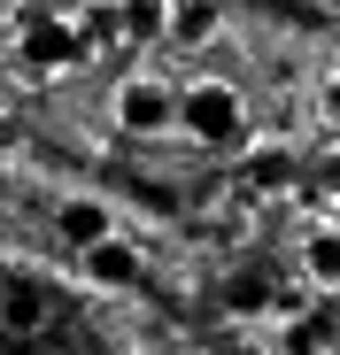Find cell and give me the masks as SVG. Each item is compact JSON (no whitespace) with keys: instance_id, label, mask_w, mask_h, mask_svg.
Returning a JSON list of instances; mask_svg holds the SVG:
<instances>
[{"instance_id":"52a82bcc","label":"cell","mask_w":340,"mask_h":355,"mask_svg":"<svg viewBox=\"0 0 340 355\" xmlns=\"http://www.w3.org/2000/svg\"><path fill=\"white\" fill-rule=\"evenodd\" d=\"M216 31H224L216 0H170V46H209Z\"/></svg>"},{"instance_id":"4fadbf2b","label":"cell","mask_w":340,"mask_h":355,"mask_svg":"<svg viewBox=\"0 0 340 355\" xmlns=\"http://www.w3.org/2000/svg\"><path fill=\"white\" fill-rule=\"evenodd\" d=\"M325 201H340V155H325Z\"/></svg>"},{"instance_id":"8fae6325","label":"cell","mask_w":340,"mask_h":355,"mask_svg":"<svg viewBox=\"0 0 340 355\" xmlns=\"http://www.w3.org/2000/svg\"><path fill=\"white\" fill-rule=\"evenodd\" d=\"M0 324H8V332H31V324H39V293H31V286H0Z\"/></svg>"},{"instance_id":"7a4b0ae2","label":"cell","mask_w":340,"mask_h":355,"mask_svg":"<svg viewBox=\"0 0 340 355\" xmlns=\"http://www.w3.org/2000/svg\"><path fill=\"white\" fill-rule=\"evenodd\" d=\"M16 54H24V70H39V78H70L85 54H93V39H85L70 16H31V24L16 31Z\"/></svg>"},{"instance_id":"5b68a950","label":"cell","mask_w":340,"mask_h":355,"mask_svg":"<svg viewBox=\"0 0 340 355\" xmlns=\"http://www.w3.org/2000/svg\"><path fill=\"white\" fill-rule=\"evenodd\" d=\"M240 186H248V193H287V186H294V147H278V139L240 147Z\"/></svg>"},{"instance_id":"9a60e30c","label":"cell","mask_w":340,"mask_h":355,"mask_svg":"<svg viewBox=\"0 0 340 355\" xmlns=\"http://www.w3.org/2000/svg\"><path fill=\"white\" fill-rule=\"evenodd\" d=\"M317 8H325V16H340V0H317Z\"/></svg>"},{"instance_id":"7c38bea8","label":"cell","mask_w":340,"mask_h":355,"mask_svg":"<svg viewBox=\"0 0 340 355\" xmlns=\"http://www.w3.org/2000/svg\"><path fill=\"white\" fill-rule=\"evenodd\" d=\"M317 116H325V124L340 132V78H325V93H317Z\"/></svg>"},{"instance_id":"2e32d148","label":"cell","mask_w":340,"mask_h":355,"mask_svg":"<svg viewBox=\"0 0 340 355\" xmlns=\"http://www.w3.org/2000/svg\"><path fill=\"white\" fill-rule=\"evenodd\" d=\"M332 332H340V302H332Z\"/></svg>"},{"instance_id":"5bb4252c","label":"cell","mask_w":340,"mask_h":355,"mask_svg":"<svg viewBox=\"0 0 340 355\" xmlns=\"http://www.w3.org/2000/svg\"><path fill=\"white\" fill-rule=\"evenodd\" d=\"M325 224H332V232H340V201H325Z\"/></svg>"},{"instance_id":"3957f363","label":"cell","mask_w":340,"mask_h":355,"mask_svg":"<svg viewBox=\"0 0 340 355\" xmlns=\"http://www.w3.org/2000/svg\"><path fill=\"white\" fill-rule=\"evenodd\" d=\"M108 116H117V132L155 139V132L178 124V93H170L162 78H124V85H117V101H108Z\"/></svg>"},{"instance_id":"9c48e42d","label":"cell","mask_w":340,"mask_h":355,"mask_svg":"<svg viewBox=\"0 0 340 355\" xmlns=\"http://www.w3.org/2000/svg\"><path fill=\"white\" fill-rule=\"evenodd\" d=\"M117 39H132V46L170 39V0H124L117 8Z\"/></svg>"},{"instance_id":"30bf717a","label":"cell","mask_w":340,"mask_h":355,"mask_svg":"<svg viewBox=\"0 0 340 355\" xmlns=\"http://www.w3.org/2000/svg\"><path fill=\"white\" fill-rule=\"evenodd\" d=\"M332 347H340L332 317H287L278 324V355H332Z\"/></svg>"},{"instance_id":"ba28073f","label":"cell","mask_w":340,"mask_h":355,"mask_svg":"<svg viewBox=\"0 0 340 355\" xmlns=\"http://www.w3.org/2000/svg\"><path fill=\"white\" fill-rule=\"evenodd\" d=\"M302 278L325 286L332 302H340V232H332V224H317L309 240H302Z\"/></svg>"},{"instance_id":"277c9868","label":"cell","mask_w":340,"mask_h":355,"mask_svg":"<svg viewBox=\"0 0 340 355\" xmlns=\"http://www.w3.org/2000/svg\"><path fill=\"white\" fill-rule=\"evenodd\" d=\"M54 240H70L78 255L101 248V240H117V209L93 201V193H70V201H54Z\"/></svg>"},{"instance_id":"e0dca14e","label":"cell","mask_w":340,"mask_h":355,"mask_svg":"<svg viewBox=\"0 0 340 355\" xmlns=\"http://www.w3.org/2000/svg\"><path fill=\"white\" fill-rule=\"evenodd\" d=\"M332 78H340V62H332Z\"/></svg>"},{"instance_id":"8992f818","label":"cell","mask_w":340,"mask_h":355,"mask_svg":"<svg viewBox=\"0 0 340 355\" xmlns=\"http://www.w3.org/2000/svg\"><path fill=\"white\" fill-rule=\"evenodd\" d=\"M78 270H85L93 286H132V278H139V248H132L124 232H117V240L85 248V255H78Z\"/></svg>"},{"instance_id":"6da1fadb","label":"cell","mask_w":340,"mask_h":355,"mask_svg":"<svg viewBox=\"0 0 340 355\" xmlns=\"http://www.w3.org/2000/svg\"><path fill=\"white\" fill-rule=\"evenodd\" d=\"M178 132L201 147H248V108L224 78H194L178 85Z\"/></svg>"}]
</instances>
